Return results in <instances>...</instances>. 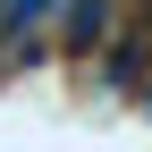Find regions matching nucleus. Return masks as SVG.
<instances>
[{"mask_svg": "<svg viewBox=\"0 0 152 152\" xmlns=\"http://www.w3.org/2000/svg\"><path fill=\"white\" fill-rule=\"evenodd\" d=\"M110 26H118V9H110V0H68V34H76V51H102Z\"/></svg>", "mask_w": 152, "mask_h": 152, "instance_id": "obj_1", "label": "nucleus"}]
</instances>
